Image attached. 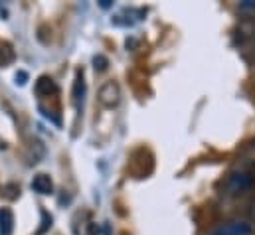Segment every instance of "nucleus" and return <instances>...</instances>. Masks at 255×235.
Masks as SVG:
<instances>
[{"label": "nucleus", "mask_w": 255, "mask_h": 235, "mask_svg": "<svg viewBox=\"0 0 255 235\" xmlns=\"http://www.w3.org/2000/svg\"><path fill=\"white\" fill-rule=\"evenodd\" d=\"M238 48L242 58L255 65V24H244L238 30Z\"/></svg>", "instance_id": "1"}, {"label": "nucleus", "mask_w": 255, "mask_h": 235, "mask_svg": "<svg viewBox=\"0 0 255 235\" xmlns=\"http://www.w3.org/2000/svg\"><path fill=\"white\" fill-rule=\"evenodd\" d=\"M121 101V87L115 83V81H107L101 85L99 89V103L107 109H113L117 107Z\"/></svg>", "instance_id": "2"}, {"label": "nucleus", "mask_w": 255, "mask_h": 235, "mask_svg": "<svg viewBox=\"0 0 255 235\" xmlns=\"http://www.w3.org/2000/svg\"><path fill=\"white\" fill-rule=\"evenodd\" d=\"M144 10H136V8H128V10H123L121 14H117L111 22L115 24V26H132V24H136V22H140L142 18H144Z\"/></svg>", "instance_id": "3"}, {"label": "nucleus", "mask_w": 255, "mask_h": 235, "mask_svg": "<svg viewBox=\"0 0 255 235\" xmlns=\"http://www.w3.org/2000/svg\"><path fill=\"white\" fill-rule=\"evenodd\" d=\"M212 235H252V226L246 222H232L218 228Z\"/></svg>", "instance_id": "4"}, {"label": "nucleus", "mask_w": 255, "mask_h": 235, "mask_svg": "<svg viewBox=\"0 0 255 235\" xmlns=\"http://www.w3.org/2000/svg\"><path fill=\"white\" fill-rule=\"evenodd\" d=\"M32 190L42 194V196H48V194L54 192V182L48 174H36L32 180Z\"/></svg>", "instance_id": "5"}, {"label": "nucleus", "mask_w": 255, "mask_h": 235, "mask_svg": "<svg viewBox=\"0 0 255 235\" xmlns=\"http://www.w3.org/2000/svg\"><path fill=\"white\" fill-rule=\"evenodd\" d=\"M36 93L40 95V97H50V95H56L58 93V85H56V81L52 79V77H40L38 81H36Z\"/></svg>", "instance_id": "6"}, {"label": "nucleus", "mask_w": 255, "mask_h": 235, "mask_svg": "<svg viewBox=\"0 0 255 235\" xmlns=\"http://www.w3.org/2000/svg\"><path fill=\"white\" fill-rule=\"evenodd\" d=\"M14 232V214L8 208H0V235H12Z\"/></svg>", "instance_id": "7"}, {"label": "nucleus", "mask_w": 255, "mask_h": 235, "mask_svg": "<svg viewBox=\"0 0 255 235\" xmlns=\"http://www.w3.org/2000/svg\"><path fill=\"white\" fill-rule=\"evenodd\" d=\"M83 97H85L83 71H77V75H75V83H73V101H75V105H77V107L83 103Z\"/></svg>", "instance_id": "8"}, {"label": "nucleus", "mask_w": 255, "mask_h": 235, "mask_svg": "<svg viewBox=\"0 0 255 235\" xmlns=\"http://www.w3.org/2000/svg\"><path fill=\"white\" fill-rule=\"evenodd\" d=\"M14 61V52L10 48H0V67H6Z\"/></svg>", "instance_id": "9"}, {"label": "nucleus", "mask_w": 255, "mask_h": 235, "mask_svg": "<svg viewBox=\"0 0 255 235\" xmlns=\"http://www.w3.org/2000/svg\"><path fill=\"white\" fill-rule=\"evenodd\" d=\"M52 222H54V220H52V216H50L46 210H42V228L36 232V235H44V234H46V232L52 228Z\"/></svg>", "instance_id": "10"}, {"label": "nucleus", "mask_w": 255, "mask_h": 235, "mask_svg": "<svg viewBox=\"0 0 255 235\" xmlns=\"http://www.w3.org/2000/svg\"><path fill=\"white\" fill-rule=\"evenodd\" d=\"M93 67H95L97 71H105V69L109 67V59L105 58V56H101V54L95 56V58H93Z\"/></svg>", "instance_id": "11"}, {"label": "nucleus", "mask_w": 255, "mask_h": 235, "mask_svg": "<svg viewBox=\"0 0 255 235\" xmlns=\"http://www.w3.org/2000/svg\"><path fill=\"white\" fill-rule=\"evenodd\" d=\"M24 79H26V73H24V71H20V73L16 75V83H20V85H24V83H26Z\"/></svg>", "instance_id": "12"}, {"label": "nucleus", "mask_w": 255, "mask_h": 235, "mask_svg": "<svg viewBox=\"0 0 255 235\" xmlns=\"http://www.w3.org/2000/svg\"><path fill=\"white\" fill-rule=\"evenodd\" d=\"M242 8H248V10H255V2H254V0H248V2H244V4H242Z\"/></svg>", "instance_id": "13"}, {"label": "nucleus", "mask_w": 255, "mask_h": 235, "mask_svg": "<svg viewBox=\"0 0 255 235\" xmlns=\"http://www.w3.org/2000/svg\"><path fill=\"white\" fill-rule=\"evenodd\" d=\"M250 216H252V220L255 222V202H252V206H250Z\"/></svg>", "instance_id": "14"}, {"label": "nucleus", "mask_w": 255, "mask_h": 235, "mask_svg": "<svg viewBox=\"0 0 255 235\" xmlns=\"http://www.w3.org/2000/svg\"><path fill=\"white\" fill-rule=\"evenodd\" d=\"M111 6V0H101V8H109Z\"/></svg>", "instance_id": "15"}]
</instances>
